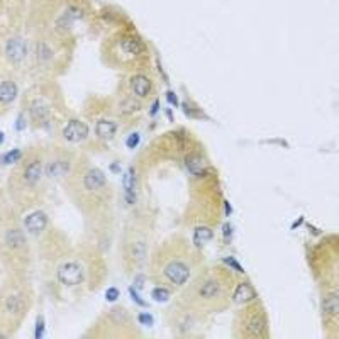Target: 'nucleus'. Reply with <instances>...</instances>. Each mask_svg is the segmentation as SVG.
<instances>
[{"label": "nucleus", "instance_id": "1", "mask_svg": "<svg viewBox=\"0 0 339 339\" xmlns=\"http://www.w3.org/2000/svg\"><path fill=\"white\" fill-rule=\"evenodd\" d=\"M63 187L73 207L92 231L95 237L92 241L102 246V241L112 233L117 198L109 175L82 153L70 175L63 180Z\"/></svg>", "mask_w": 339, "mask_h": 339}, {"label": "nucleus", "instance_id": "2", "mask_svg": "<svg viewBox=\"0 0 339 339\" xmlns=\"http://www.w3.org/2000/svg\"><path fill=\"white\" fill-rule=\"evenodd\" d=\"M53 282L63 295L84 298L93 295L109 278V263L104 248L92 239L70 243L61 234L53 248Z\"/></svg>", "mask_w": 339, "mask_h": 339}, {"label": "nucleus", "instance_id": "3", "mask_svg": "<svg viewBox=\"0 0 339 339\" xmlns=\"http://www.w3.org/2000/svg\"><path fill=\"white\" fill-rule=\"evenodd\" d=\"M200 246L183 233H171L154 243L146 272L149 282L170 294H178L205 265Z\"/></svg>", "mask_w": 339, "mask_h": 339}, {"label": "nucleus", "instance_id": "4", "mask_svg": "<svg viewBox=\"0 0 339 339\" xmlns=\"http://www.w3.org/2000/svg\"><path fill=\"white\" fill-rule=\"evenodd\" d=\"M239 282V276L222 263H205L189 285L176 294V298L214 317L234 305Z\"/></svg>", "mask_w": 339, "mask_h": 339}, {"label": "nucleus", "instance_id": "5", "mask_svg": "<svg viewBox=\"0 0 339 339\" xmlns=\"http://www.w3.org/2000/svg\"><path fill=\"white\" fill-rule=\"evenodd\" d=\"M158 215L148 205L131 211L122 224L119 237V261L126 276H134L146 270L154 246Z\"/></svg>", "mask_w": 339, "mask_h": 339}, {"label": "nucleus", "instance_id": "6", "mask_svg": "<svg viewBox=\"0 0 339 339\" xmlns=\"http://www.w3.org/2000/svg\"><path fill=\"white\" fill-rule=\"evenodd\" d=\"M100 61L121 75L151 68V53L146 41L134 31H117L100 46Z\"/></svg>", "mask_w": 339, "mask_h": 339}, {"label": "nucleus", "instance_id": "7", "mask_svg": "<svg viewBox=\"0 0 339 339\" xmlns=\"http://www.w3.org/2000/svg\"><path fill=\"white\" fill-rule=\"evenodd\" d=\"M84 339H141L144 338L143 329L136 319L134 312L126 305H110L104 309L92 320L85 333Z\"/></svg>", "mask_w": 339, "mask_h": 339}, {"label": "nucleus", "instance_id": "8", "mask_svg": "<svg viewBox=\"0 0 339 339\" xmlns=\"http://www.w3.org/2000/svg\"><path fill=\"white\" fill-rule=\"evenodd\" d=\"M163 319L170 334L176 339L204 338L212 324V317L205 316L204 312L197 311L178 298H175L167 307Z\"/></svg>", "mask_w": 339, "mask_h": 339}, {"label": "nucleus", "instance_id": "9", "mask_svg": "<svg viewBox=\"0 0 339 339\" xmlns=\"http://www.w3.org/2000/svg\"><path fill=\"white\" fill-rule=\"evenodd\" d=\"M27 114L36 127L51 129L60 126L70 117L64 97L58 86H46L31 97L27 106Z\"/></svg>", "mask_w": 339, "mask_h": 339}, {"label": "nucleus", "instance_id": "10", "mask_svg": "<svg viewBox=\"0 0 339 339\" xmlns=\"http://www.w3.org/2000/svg\"><path fill=\"white\" fill-rule=\"evenodd\" d=\"M231 336L234 339H270L272 326L265 304L258 297L239 305L233 317Z\"/></svg>", "mask_w": 339, "mask_h": 339}, {"label": "nucleus", "instance_id": "11", "mask_svg": "<svg viewBox=\"0 0 339 339\" xmlns=\"http://www.w3.org/2000/svg\"><path fill=\"white\" fill-rule=\"evenodd\" d=\"M84 117L90 124L92 138L100 144L112 143L124 129V124L112 109L110 97H92L86 100Z\"/></svg>", "mask_w": 339, "mask_h": 339}, {"label": "nucleus", "instance_id": "12", "mask_svg": "<svg viewBox=\"0 0 339 339\" xmlns=\"http://www.w3.org/2000/svg\"><path fill=\"white\" fill-rule=\"evenodd\" d=\"M160 88L161 84L156 73L151 68H143V70L122 75L121 82L115 88V93L148 109L156 100Z\"/></svg>", "mask_w": 339, "mask_h": 339}, {"label": "nucleus", "instance_id": "13", "mask_svg": "<svg viewBox=\"0 0 339 339\" xmlns=\"http://www.w3.org/2000/svg\"><path fill=\"white\" fill-rule=\"evenodd\" d=\"M31 307V292L22 282H14L0 297V320L7 327H16Z\"/></svg>", "mask_w": 339, "mask_h": 339}, {"label": "nucleus", "instance_id": "14", "mask_svg": "<svg viewBox=\"0 0 339 339\" xmlns=\"http://www.w3.org/2000/svg\"><path fill=\"white\" fill-rule=\"evenodd\" d=\"M64 42L66 41H61V39H55V41L39 39L36 42L34 58L46 73L61 75L68 68L71 55L64 46Z\"/></svg>", "mask_w": 339, "mask_h": 339}, {"label": "nucleus", "instance_id": "15", "mask_svg": "<svg viewBox=\"0 0 339 339\" xmlns=\"http://www.w3.org/2000/svg\"><path fill=\"white\" fill-rule=\"evenodd\" d=\"M21 167L16 175L17 190L22 192V195H34L39 190L41 183L46 178V161L44 156L39 153H34L27 158H21Z\"/></svg>", "mask_w": 339, "mask_h": 339}, {"label": "nucleus", "instance_id": "16", "mask_svg": "<svg viewBox=\"0 0 339 339\" xmlns=\"http://www.w3.org/2000/svg\"><path fill=\"white\" fill-rule=\"evenodd\" d=\"M82 151L73 149L70 146H58L53 153L44 158L46 161V178L58 180L63 183V180L70 175L75 163L80 158Z\"/></svg>", "mask_w": 339, "mask_h": 339}, {"label": "nucleus", "instance_id": "17", "mask_svg": "<svg viewBox=\"0 0 339 339\" xmlns=\"http://www.w3.org/2000/svg\"><path fill=\"white\" fill-rule=\"evenodd\" d=\"M60 138L68 146H80L92 139V129L84 115H70L60 126Z\"/></svg>", "mask_w": 339, "mask_h": 339}, {"label": "nucleus", "instance_id": "18", "mask_svg": "<svg viewBox=\"0 0 339 339\" xmlns=\"http://www.w3.org/2000/svg\"><path fill=\"white\" fill-rule=\"evenodd\" d=\"M0 243H2L5 253L14 258L16 261H24L26 259V253L29 250V241H27V231L26 227H7L2 233L0 237Z\"/></svg>", "mask_w": 339, "mask_h": 339}, {"label": "nucleus", "instance_id": "19", "mask_svg": "<svg viewBox=\"0 0 339 339\" xmlns=\"http://www.w3.org/2000/svg\"><path fill=\"white\" fill-rule=\"evenodd\" d=\"M320 311L329 329L339 327V290L329 288L324 292L320 298Z\"/></svg>", "mask_w": 339, "mask_h": 339}, {"label": "nucleus", "instance_id": "20", "mask_svg": "<svg viewBox=\"0 0 339 339\" xmlns=\"http://www.w3.org/2000/svg\"><path fill=\"white\" fill-rule=\"evenodd\" d=\"M5 55L9 58V61L12 63H21L24 61L29 55V48L27 42L24 41L22 38H10L5 44Z\"/></svg>", "mask_w": 339, "mask_h": 339}, {"label": "nucleus", "instance_id": "21", "mask_svg": "<svg viewBox=\"0 0 339 339\" xmlns=\"http://www.w3.org/2000/svg\"><path fill=\"white\" fill-rule=\"evenodd\" d=\"M24 227L31 234H41L48 229V217L42 211H34L24 219Z\"/></svg>", "mask_w": 339, "mask_h": 339}, {"label": "nucleus", "instance_id": "22", "mask_svg": "<svg viewBox=\"0 0 339 339\" xmlns=\"http://www.w3.org/2000/svg\"><path fill=\"white\" fill-rule=\"evenodd\" d=\"M17 93H19V88H17L16 82L12 80L0 82V104H3V106L12 104L17 99Z\"/></svg>", "mask_w": 339, "mask_h": 339}, {"label": "nucleus", "instance_id": "23", "mask_svg": "<svg viewBox=\"0 0 339 339\" xmlns=\"http://www.w3.org/2000/svg\"><path fill=\"white\" fill-rule=\"evenodd\" d=\"M21 158H22V153H21L19 149H14V151H10L7 156H3V161H5V163H17Z\"/></svg>", "mask_w": 339, "mask_h": 339}, {"label": "nucleus", "instance_id": "24", "mask_svg": "<svg viewBox=\"0 0 339 339\" xmlns=\"http://www.w3.org/2000/svg\"><path fill=\"white\" fill-rule=\"evenodd\" d=\"M2 141H3V134L0 132V143H2Z\"/></svg>", "mask_w": 339, "mask_h": 339}]
</instances>
